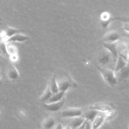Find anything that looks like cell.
Returning a JSON list of instances; mask_svg holds the SVG:
<instances>
[{
  "label": "cell",
  "instance_id": "9c48e42d",
  "mask_svg": "<svg viewBox=\"0 0 129 129\" xmlns=\"http://www.w3.org/2000/svg\"><path fill=\"white\" fill-rule=\"evenodd\" d=\"M105 119V112H99L97 116L92 121V129H98L102 124Z\"/></svg>",
  "mask_w": 129,
  "mask_h": 129
},
{
  "label": "cell",
  "instance_id": "ffe728a7",
  "mask_svg": "<svg viewBox=\"0 0 129 129\" xmlns=\"http://www.w3.org/2000/svg\"><path fill=\"white\" fill-rule=\"evenodd\" d=\"M52 93L50 90L48 86L47 85V87L46 88L45 90L41 95V96L40 97V100L41 102H43L44 103L51 97L52 95Z\"/></svg>",
  "mask_w": 129,
  "mask_h": 129
},
{
  "label": "cell",
  "instance_id": "52a82bcc",
  "mask_svg": "<svg viewBox=\"0 0 129 129\" xmlns=\"http://www.w3.org/2000/svg\"><path fill=\"white\" fill-rule=\"evenodd\" d=\"M103 45L105 48L114 57V59L116 60L118 56V50H117V42L114 43H107L103 42Z\"/></svg>",
  "mask_w": 129,
  "mask_h": 129
},
{
  "label": "cell",
  "instance_id": "3957f363",
  "mask_svg": "<svg viewBox=\"0 0 129 129\" xmlns=\"http://www.w3.org/2000/svg\"><path fill=\"white\" fill-rule=\"evenodd\" d=\"M83 114L81 109L77 108H69L64 109L61 113V116L64 118H74L82 116Z\"/></svg>",
  "mask_w": 129,
  "mask_h": 129
},
{
  "label": "cell",
  "instance_id": "f546056e",
  "mask_svg": "<svg viewBox=\"0 0 129 129\" xmlns=\"http://www.w3.org/2000/svg\"><path fill=\"white\" fill-rule=\"evenodd\" d=\"M62 129H72L69 125H68V126H66V127H64V128H63Z\"/></svg>",
  "mask_w": 129,
  "mask_h": 129
},
{
  "label": "cell",
  "instance_id": "4fadbf2b",
  "mask_svg": "<svg viewBox=\"0 0 129 129\" xmlns=\"http://www.w3.org/2000/svg\"><path fill=\"white\" fill-rule=\"evenodd\" d=\"M99 113L98 111L94 110L89 109L87 111H86L84 114H82V116L87 121L90 122H92L95 117L97 116L98 113Z\"/></svg>",
  "mask_w": 129,
  "mask_h": 129
},
{
  "label": "cell",
  "instance_id": "277c9868",
  "mask_svg": "<svg viewBox=\"0 0 129 129\" xmlns=\"http://www.w3.org/2000/svg\"><path fill=\"white\" fill-rule=\"evenodd\" d=\"M114 20H121L124 22H127L128 21H125L124 19L120 17H112L109 13L107 12H103L101 15V23L103 27L106 28L108 25Z\"/></svg>",
  "mask_w": 129,
  "mask_h": 129
},
{
  "label": "cell",
  "instance_id": "4dcf8cb0",
  "mask_svg": "<svg viewBox=\"0 0 129 129\" xmlns=\"http://www.w3.org/2000/svg\"><path fill=\"white\" fill-rule=\"evenodd\" d=\"M2 84V81H1V80L0 79V84Z\"/></svg>",
  "mask_w": 129,
  "mask_h": 129
},
{
  "label": "cell",
  "instance_id": "7402d4cb",
  "mask_svg": "<svg viewBox=\"0 0 129 129\" xmlns=\"http://www.w3.org/2000/svg\"><path fill=\"white\" fill-rule=\"evenodd\" d=\"M7 45L6 44L5 42L2 41L0 43V49L2 51V52L3 53V54L5 55H8V53L7 51Z\"/></svg>",
  "mask_w": 129,
  "mask_h": 129
},
{
  "label": "cell",
  "instance_id": "44dd1931",
  "mask_svg": "<svg viewBox=\"0 0 129 129\" xmlns=\"http://www.w3.org/2000/svg\"><path fill=\"white\" fill-rule=\"evenodd\" d=\"M119 72H120V76L122 78H126L128 76V69L127 65L125 66L124 68L120 70Z\"/></svg>",
  "mask_w": 129,
  "mask_h": 129
},
{
  "label": "cell",
  "instance_id": "8992f818",
  "mask_svg": "<svg viewBox=\"0 0 129 129\" xmlns=\"http://www.w3.org/2000/svg\"><path fill=\"white\" fill-rule=\"evenodd\" d=\"M119 34L115 31H110L105 34L103 37L104 42L114 43L119 39Z\"/></svg>",
  "mask_w": 129,
  "mask_h": 129
},
{
  "label": "cell",
  "instance_id": "ba28073f",
  "mask_svg": "<svg viewBox=\"0 0 129 129\" xmlns=\"http://www.w3.org/2000/svg\"><path fill=\"white\" fill-rule=\"evenodd\" d=\"M64 103V98H62L59 101L49 103L43 104V106L48 110L50 111H57L59 110L63 105Z\"/></svg>",
  "mask_w": 129,
  "mask_h": 129
},
{
  "label": "cell",
  "instance_id": "ac0fdd59",
  "mask_svg": "<svg viewBox=\"0 0 129 129\" xmlns=\"http://www.w3.org/2000/svg\"><path fill=\"white\" fill-rule=\"evenodd\" d=\"M55 121L53 117H48L45 118L42 123L43 129H52L55 125Z\"/></svg>",
  "mask_w": 129,
  "mask_h": 129
},
{
  "label": "cell",
  "instance_id": "9a60e30c",
  "mask_svg": "<svg viewBox=\"0 0 129 129\" xmlns=\"http://www.w3.org/2000/svg\"><path fill=\"white\" fill-rule=\"evenodd\" d=\"M64 94L65 92L60 91L55 94H53L51 97L45 103L49 104L59 101L64 98Z\"/></svg>",
  "mask_w": 129,
  "mask_h": 129
},
{
  "label": "cell",
  "instance_id": "30bf717a",
  "mask_svg": "<svg viewBox=\"0 0 129 129\" xmlns=\"http://www.w3.org/2000/svg\"><path fill=\"white\" fill-rule=\"evenodd\" d=\"M111 56L112 55L111 53L105 49L100 53L98 56V61L101 64H107L111 61Z\"/></svg>",
  "mask_w": 129,
  "mask_h": 129
},
{
  "label": "cell",
  "instance_id": "d6986e66",
  "mask_svg": "<svg viewBox=\"0 0 129 129\" xmlns=\"http://www.w3.org/2000/svg\"><path fill=\"white\" fill-rule=\"evenodd\" d=\"M24 30L21 29H18L12 27H7L4 31V35L6 37H7V39L16 34L21 33Z\"/></svg>",
  "mask_w": 129,
  "mask_h": 129
},
{
  "label": "cell",
  "instance_id": "5bb4252c",
  "mask_svg": "<svg viewBox=\"0 0 129 129\" xmlns=\"http://www.w3.org/2000/svg\"><path fill=\"white\" fill-rule=\"evenodd\" d=\"M8 77L10 80H16L19 77V74L16 68L13 65H11L9 68L8 71Z\"/></svg>",
  "mask_w": 129,
  "mask_h": 129
},
{
  "label": "cell",
  "instance_id": "e0dca14e",
  "mask_svg": "<svg viewBox=\"0 0 129 129\" xmlns=\"http://www.w3.org/2000/svg\"><path fill=\"white\" fill-rule=\"evenodd\" d=\"M86 120L82 116L74 117L72 120L70 125L69 126L72 129H76L81 125Z\"/></svg>",
  "mask_w": 129,
  "mask_h": 129
},
{
  "label": "cell",
  "instance_id": "5b68a950",
  "mask_svg": "<svg viewBox=\"0 0 129 129\" xmlns=\"http://www.w3.org/2000/svg\"><path fill=\"white\" fill-rule=\"evenodd\" d=\"M88 108H89V109L94 110L98 112H106L108 111L113 110V108L110 105L107 104H104V103L94 104L88 106Z\"/></svg>",
  "mask_w": 129,
  "mask_h": 129
},
{
  "label": "cell",
  "instance_id": "7a4b0ae2",
  "mask_svg": "<svg viewBox=\"0 0 129 129\" xmlns=\"http://www.w3.org/2000/svg\"><path fill=\"white\" fill-rule=\"evenodd\" d=\"M57 84L59 91L65 92L68 90L70 87L76 86V84L73 80L68 76L64 78H62L60 79H56Z\"/></svg>",
  "mask_w": 129,
  "mask_h": 129
},
{
  "label": "cell",
  "instance_id": "8fae6325",
  "mask_svg": "<svg viewBox=\"0 0 129 129\" xmlns=\"http://www.w3.org/2000/svg\"><path fill=\"white\" fill-rule=\"evenodd\" d=\"M127 64V59L123 56L118 55L116 59V63L115 65L114 71L116 72H119L120 70L124 68Z\"/></svg>",
  "mask_w": 129,
  "mask_h": 129
},
{
  "label": "cell",
  "instance_id": "2e32d148",
  "mask_svg": "<svg viewBox=\"0 0 129 129\" xmlns=\"http://www.w3.org/2000/svg\"><path fill=\"white\" fill-rule=\"evenodd\" d=\"M48 86L52 94H55L59 91L57 84L56 78L55 75L51 78L48 82Z\"/></svg>",
  "mask_w": 129,
  "mask_h": 129
},
{
  "label": "cell",
  "instance_id": "d4e9b609",
  "mask_svg": "<svg viewBox=\"0 0 129 129\" xmlns=\"http://www.w3.org/2000/svg\"><path fill=\"white\" fill-rule=\"evenodd\" d=\"M84 129H92V124L91 122L86 120Z\"/></svg>",
  "mask_w": 129,
  "mask_h": 129
},
{
  "label": "cell",
  "instance_id": "4316f807",
  "mask_svg": "<svg viewBox=\"0 0 129 129\" xmlns=\"http://www.w3.org/2000/svg\"><path fill=\"white\" fill-rule=\"evenodd\" d=\"M11 57L12 60H13V61H16V60H17V59H18V56H17V54L12 55H11Z\"/></svg>",
  "mask_w": 129,
  "mask_h": 129
},
{
  "label": "cell",
  "instance_id": "f1b7e54d",
  "mask_svg": "<svg viewBox=\"0 0 129 129\" xmlns=\"http://www.w3.org/2000/svg\"><path fill=\"white\" fill-rule=\"evenodd\" d=\"M62 128H62V125H61V124H60V123L58 124L57 125L56 128H55V129H62Z\"/></svg>",
  "mask_w": 129,
  "mask_h": 129
},
{
  "label": "cell",
  "instance_id": "7c38bea8",
  "mask_svg": "<svg viewBox=\"0 0 129 129\" xmlns=\"http://www.w3.org/2000/svg\"><path fill=\"white\" fill-rule=\"evenodd\" d=\"M29 39V37L21 33L16 34L12 37L6 39L5 42H22L27 41Z\"/></svg>",
  "mask_w": 129,
  "mask_h": 129
},
{
  "label": "cell",
  "instance_id": "cb8c5ba5",
  "mask_svg": "<svg viewBox=\"0 0 129 129\" xmlns=\"http://www.w3.org/2000/svg\"><path fill=\"white\" fill-rule=\"evenodd\" d=\"M105 118L111 119L115 116L116 113L115 111H114L113 110H111L105 112Z\"/></svg>",
  "mask_w": 129,
  "mask_h": 129
},
{
  "label": "cell",
  "instance_id": "484cf974",
  "mask_svg": "<svg viewBox=\"0 0 129 129\" xmlns=\"http://www.w3.org/2000/svg\"><path fill=\"white\" fill-rule=\"evenodd\" d=\"M123 29L127 33H128V21L124 22V24L123 25Z\"/></svg>",
  "mask_w": 129,
  "mask_h": 129
},
{
  "label": "cell",
  "instance_id": "83f0119b",
  "mask_svg": "<svg viewBox=\"0 0 129 129\" xmlns=\"http://www.w3.org/2000/svg\"><path fill=\"white\" fill-rule=\"evenodd\" d=\"M86 121H85L81 125H80L79 127H78L76 129H84L85 126V123H86Z\"/></svg>",
  "mask_w": 129,
  "mask_h": 129
},
{
  "label": "cell",
  "instance_id": "603a6c76",
  "mask_svg": "<svg viewBox=\"0 0 129 129\" xmlns=\"http://www.w3.org/2000/svg\"><path fill=\"white\" fill-rule=\"evenodd\" d=\"M7 51L9 55H12L13 54H17V50L16 48L12 45L7 46Z\"/></svg>",
  "mask_w": 129,
  "mask_h": 129
},
{
  "label": "cell",
  "instance_id": "6da1fadb",
  "mask_svg": "<svg viewBox=\"0 0 129 129\" xmlns=\"http://www.w3.org/2000/svg\"><path fill=\"white\" fill-rule=\"evenodd\" d=\"M94 66L100 72L104 80L111 85H114L117 83V79L114 74V72L111 69L108 68H104L100 67L96 64Z\"/></svg>",
  "mask_w": 129,
  "mask_h": 129
}]
</instances>
